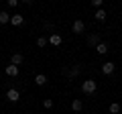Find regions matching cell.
Wrapping results in <instances>:
<instances>
[{
	"mask_svg": "<svg viewBox=\"0 0 122 114\" xmlns=\"http://www.w3.org/2000/svg\"><path fill=\"white\" fill-rule=\"evenodd\" d=\"M98 90V83L94 82V79H86V82L81 83V92L83 94H94Z\"/></svg>",
	"mask_w": 122,
	"mask_h": 114,
	"instance_id": "1",
	"label": "cell"
},
{
	"mask_svg": "<svg viewBox=\"0 0 122 114\" xmlns=\"http://www.w3.org/2000/svg\"><path fill=\"white\" fill-rule=\"evenodd\" d=\"M6 100H8V102H18V100H20V92L14 90V88H10L8 92H6Z\"/></svg>",
	"mask_w": 122,
	"mask_h": 114,
	"instance_id": "2",
	"label": "cell"
},
{
	"mask_svg": "<svg viewBox=\"0 0 122 114\" xmlns=\"http://www.w3.org/2000/svg\"><path fill=\"white\" fill-rule=\"evenodd\" d=\"M71 31H73L75 35H83V33H86V25H83V21H75L73 26H71Z\"/></svg>",
	"mask_w": 122,
	"mask_h": 114,
	"instance_id": "3",
	"label": "cell"
},
{
	"mask_svg": "<svg viewBox=\"0 0 122 114\" xmlns=\"http://www.w3.org/2000/svg\"><path fill=\"white\" fill-rule=\"evenodd\" d=\"M100 43H102V41H100V35H98V33H94V35H90V37H87V45H90V47H94V49H96Z\"/></svg>",
	"mask_w": 122,
	"mask_h": 114,
	"instance_id": "4",
	"label": "cell"
},
{
	"mask_svg": "<svg viewBox=\"0 0 122 114\" xmlns=\"http://www.w3.org/2000/svg\"><path fill=\"white\" fill-rule=\"evenodd\" d=\"M61 41H63V39H61V35H59V33H51V37H49V43H51L53 47H59V45H61Z\"/></svg>",
	"mask_w": 122,
	"mask_h": 114,
	"instance_id": "5",
	"label": "cell"
},
{
	"mask_svg": "<svg viewBox=\"0 0 122 114\" xmlns=\"http://www.w3.org/2000/svg\"><path fill=\"white\" fill-rule=\"evenodd\" d=\"M4 71H6V75H10V78H16L20 69H18V65H12V63H10V65H6Z\"/></svg>",
	"mask_w": 122,
	"mask_h": 114,
	"instance_id": "6",
	"label": "cell"
},
{
	"mask_svg": "<svg viewBox=\"0 0 122 114\" xmlns=\"http://www.w3.org/2000/svg\"><path fill=\"white\" fill-rule=\"evenodd\" d=\"M102 73H104V75H112L114 73V63L112 61H106L104 65H102Z\"/></svg>",
	"mask_w": 122,
	"mask_h": 114,
	"instance_id": "7",
	"label": "cell"
},
{
	"mask_svg": "<svg viewBox=\"0 0 122 114\" xmlns=\"http://www.w3.org/2000/svg\"><path fill=\"white\" fill-rule=\"evenodd\" d=\"M79 71H81V65H73L71 69H65L63 73H65V75H69V78H75V75H79Z\"/></svg>",
	"mask_w": 122,
	"mask_h": 114,
	"instance_id": "8",
	"label": "cell"
},
{
	"mask_svg": "<svg viewBox=\"0 0 122 114\" xmlns=\"http://www.w3.org/2000/svg\"><path fill=\"white\" fill-rule=\"evenodd\" d=\"M22 61H25V57H22V53H14V55L10 57V63H12V65H20Z\"/></svg>",
	"mask_w": 122,
	"mask_h": 114,
	"instance_id": "9",
	"label": "cell"
},
{
	"mask_svg": "<svg viewBox=\"0 0 122 114\" xmlns=\"http://www.w3.org/2000/svg\"><path fill=\"white\" fill-rule=\"evenodd\" d=\"M22 22H25V16H20V14H12V18H10V25H14V26H20Z\"/></svg>",
	"mask_w": 122,
	"mask_h": 114,
	"instance_id": "10",
	"label": "cell"
},
{
	"mask_svg": "<svg viewBox=\"0 0 122 114\" xmlns=\"http://www.w3.org/2000/svg\"><path fill=\"white\" fill-rule=\"evenodd\" d=\"M35 83H37V86H45V83H47V75L37 73V75H35Z\"/></svg>",
	"mask_w": 122,
	"mask_h": 114,
	"instance_id": "11",
	"label": "cell"
},
{
	"mask_svg": "<svg viewBox=\"0 0 122 114\" xmlns=\"http://www.w3.org/2000/svg\"><path fill=\"white\" fill-rule=\"evenodd\" d=\"M10 14L6 12V10H2V12H0V25H6V22H10Z\"/></svg>",
	"mask_w": 122,
	"mask_h": 114,
	"instance_id": "12",
	"label": "cell"
},
{
	"mask_svg": "<svg viewBox=\"0 0 122 114\" xmlns=\"http://www.w3.org/2000/svg\"><path fill=\"white\" fill-rule=\"evenodd\" d=\"M96 51L100 53V55H106V53H108V45H106L104 41H102V43H100V45H98V47H96Z\"/></svg>",
	"mask_w": 122,
	"mask_h": 114,
	"instance_id": "13",
	"label": "cell"
},
{
	"mask_svg": "<svg viewBox=\"0 0 122 114\" xmlns=\"http://www.w3.org/2000/svg\"><path fill=\"white\" fill-rule=\"evenodd\" d=\"M94 18H96V21H106V10H104V8L96 10V14H94Z\"/></svg>",
	"mask_w": 122,
	"mask_h": 114,
	"instance_id": "14",
	"label": "cell"
},
{
	"mask_svg": "<svg viewBox=\"0 0 122 114\" xmlns=\"http://www.w3.org/2000/svg\"><path fill=\"white\" fill-rule=\"evenodd\" d=\"M81 108H83V102H81V100H73V102H71V110H75V112H79Z\"/></svg>",
	"mask_w": 122,
	"mask_h": 114,
	"instance_id": "15",
	"label": "cell"
},
{
	"mask_svg": "<svg viewBox=\"0 0 122 114\" xmlns=\"http://www.w3.org/2000/svg\"><path fill=\"white\" fill-rule=\"evenodd\" d=\"M118 112H120V104H118V102L110 104V114H118Z\"/></svg>",
	"mask_w": 122,
	"mask_h": 114,
	"instance_id": "16",
	"label": "cell"
},
{
	"mask_svg": "<svg viewBox=\"0 0 122 114\" xmlns=\"http://www.w3.org/2000/svg\"><path fill=\"white\" fill-rule=\"evenodd\" d=\"M47 43H49V39H45V37H37V47H45Z\"/></svg>",
	"mask_w": 122,
	"mask_h": 114,
	"instance_id": "17",
	"label": "cell"
},
{
	"mask_svg": "<svg viewBox=\"0 0 122 114\" xmlns=\"http://www.w3.org/2000/svg\"><path fill=\"white\" fill-rule=\"evenodd\" d=\"M43 106H45V108H53V100H51V98H47V100L43 102Z\"/></svg>",
	"mask_w": 122,
	"mask_h": 114,
	"instance_id": "18",
	"label": "cell"
},
{
	"mask_svg": "<svg viewBox=\"0 0 122 114\" xmlns=\"http://www.w3.org/2000/svg\"><path fill=\"white\" fill-rule=\"evenodd\" d=\"M92 4H94V6H96L98 10H100V8H102V4H104V2H102V0H94V2H92Z\"/></svg>",
	"mask_w": 122,
	"mask_h": 114,
	"instance_id": "19",
	"label": "cell"
},
{
	"mask_svg": "<svg viewBox=\"0 0 122 114\" xmlns=\"http://www.w3.org/2000/svg\"><path fill=\"white\" fill-rule=\"evenodd\" d=\"M6 4H8L10 8H14V6H18V0H8V2H6Z\"/></svg>",
	"mask_w": 122,
	"mask_h": 114,
	"instance_id": "20",
	"label": "cell"
}]
</instances>
